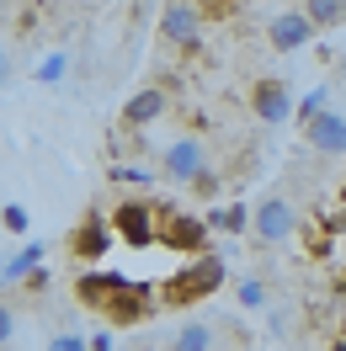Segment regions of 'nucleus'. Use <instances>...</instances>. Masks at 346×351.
<instances>
[{
  "label": "nucleus",
  "mask_w": 346,
  "mask_h": 351,
  "mask_svg": "<svg viewBox=\"0 0 346 351\" xmlns=\"http://www.w3.org/2000/svg\"><path fill=\"white\" fill-rule=\"evenodd\" d=\"M251 234H256V245H266V250H272V245H288L293 234H299V208H293L288 197H277V192L261 197L256 219H251Z\"/></svg>",
  "instance_id": "f257e3e1"
},
{
  "label": "nucleus",
  "mask_w": 346,
  "mask_h": 351,
  "mask_svg": "<svg viewBox=\"0 0 346 351\" xmlns=\"http://www.w3.org/2000/svg\"><path fill=\"white\" fill-rule=\"evenodd\" d=\"M165 213H171V202H123V208H112V229L128 245H150V240H160Z\"/></svg>",
  "instance_id": "f03ea898"
},
{
  "label": "nucleus",
  "mask_w": 346,
  "mask_h": 351,
  "mask_svg": "<svg viewBox=\"0 0 346 351\" xmlns=\"http://www.w3.org/2000/svg\"><path fill=\"white\" fill-rule=\"evenodd\" d=\"M203 171H208V149H203V138H192V133H181V138H171L160 149V176L176 181V186H192Z\"/></svg>",
  "instance_id": "7ed1b4c3"
},
{
  "label": "nucleus",
  "mask_w": 346,
  "mask_h": 351,
  "mask_svg": "<svg viewBox=\"0 0 346 351\" xmlns=\"http://www.w3.org/2000/svg\"><path fill=\"white\" fill-rule=\"evenodd\" d=\"M224 261H218L214 250H203V256H192V266L176 277V287H171V304H192V298H214L218 287H224Z\"/></svg>",
  "instance_id": "20e7f679"
},
{
  "label": "nucleus",
  "mask_w": 346,
  "mask_h": 351,
  "mask_svg": "<svg viewBox=\"0 0 346 351\" xmlns=\"http://www.w3.org/2000/svg\"><path fill=\"white\" fill-rule=\"evenodd\" d=\"M208 219H197V213H187V208H176L171 202V213H165V223H160V245L165 250H181V256H203L208 250Z\"/></svg>",
  "instance_id": "39448f33"
},
{
  "label": "nucleus",
  "mask_w": 346,
  "mask_h": 351,
  "mask_svg": "<svg viewBox=\"0 0 346 351\" xmlns=\"http://www.w3.org/2000/svg\"><path fill=\"white\" fill-rule=\"evenodd\" d=\"M251 112H256V123H266V128H277V123H293V112H299V101H293V90H288V80H277V75H261L256 86H251Z\"/></svg>",
  "instance_id": "423d86ee"
},
{
  "label": "nucleus",
  "mask_w": 346,
  "mask_h": 351,
  "mask_svg": "<svg viewBox=\"0 0 346 351\" xmlns=\"http://www.w3.org/2000/svg\"><path fill=\"white\" fill-rule=\"evenodd\" d=\"M160 38L171 48H197V38H203V5H197V0H165Z\"/></svg>",
  "instance_id": "0eeeda50"
},
{
  "label": "nucleus",
  "mask_w": 346,
  "mask_h": 351,
  "mask_svg": "<svg viewBox=\"0 0 346 351\" xmlns=\"http://www.w3.org/2000/svg\"><path fill=\"white\" fill-rule=\"evenodd\" d=\"M314 32H320V27L309 22L303 5H299V11H277V16L266 22V48H272V53H299Z\"/></svg>",
  "instance_id": "6e6552de"
},
{
  "label": "nucleus",
  "mask_w": 346,
  "mask_h": 351,
  "mask_svg": "<svg viewBox=\"0 0 346 351\" xmlns=\"http://www.w3.org/2000/svg\"><path fill=\"white\" fill-rule=\"evenodd\" d=\"M303 138H309V149L320 160H346V117L341 112L325 107L314 123H303Z\"/></svg>",
  "instance_id": "1a4fd4ad"
},
{
  "label": "nucleus",
  "mask_w": 346,
  "mask_h": 351,
  "mask_svg": "<svg viewBox=\"0 0 346 351\" xmlns=\"http://www.w3.org/2000/svg\"><path fill=\"white\" fill-rule=\"evenodd\" d=\"M165 107H171L165 86H144V90H133L128 101H123V128H128V133H144V128H154V123L165 117Z\"/></svg>",
  "instance_id": "9d476101"
},
{
  "label": "nucleus",
  "mask_w": 346,
  "mask_h": 351,
  "mask_svg": "<svg viewBox=\"0 0 346 351\" xmlns=\"http://www.w3.org/2000/svg\"><path fill=\"white\" fill-rule=\"evenodd\" d=\"M69 250H75V256H86V261H102V256L112 250V229H107V219H102V213H91V219L80 223L75 234H69Z\"/></svg>",
  "instance_id": "9b49d317"
},
{
  "label": "nucleus",
  "mask_w": 346,
  "mask_h": 351,
  "mask_svg": "<svg viewBox=\"0 0 346 351\" xmlns=\"http://www.w3.org/2000/svg\"><path fill=\"white\" fill-rule=\"evenodd\" d=\"M203 219H208V229H218V234H245L251 219H256V208H245V202H214Z\"/></svg>",
  "instance_id": "f8f14e48"
},
{
  "label": "nucleus",
  "mask_w": 346,
  "mask_h": 351,
  "mask_svg": "<svg viewBox=\"0 0 346 351\" xmlns=\"http://www.w3.org/2000/svg\"><path fill=\"white\" fill-rule=\"evenodd\" d=\"M43 250H48L43 240H27L22 250H11V256H5V287H11V282H27V277L43 266Z\"/></svg>",
  "instance_id": "ddd939ff"
},
{
  "label": "nucleus",
  "mask_w": 346,
  "mask_h": 351,
  "mask_svg": "<svg viewBox=\"0 0 346 351\" xmlns=\"http://www.w3.org/2000/svg\"><path fill=\"white\" fill-rule=\"evenodd\" d=\"M171 351H214V325H203V319H192V325L176 330Z\"/></svg>",
  "instance_id": "4468645a"
},
{
  "label": "nucleus",
  "mask_w": 346,
  "mask_h": 351,
  "mask_svg": "<svg viewBox=\"0 0 346 351\" xmlns=\"http://www.w3.org/2000/svg\"><path fill=\"white\" fill-rule=\"evenodd\" d=\"M303 11H309L314 27H341L346 22V0H303Z\"/></svg>",
  "instance_id": "2eb2a0df"
},
{
  "label": "nucleus",
  "mask_w": 346,
  "mask_h": 351,
  "mask_svg": "<svg viewBox=\"0 0 346 351\" xmlns=\"http://www.w3.org/2000/svg\"><path fill=\"white\" fill-rule=\"evenodd\" d=\"M325 107H330V90H325V86H314V90H309V96L299 101V112H293V123H314V117H320Z\"/></svg>",
  "instance_id": "dca6fc26"
},
{
  "label": "nucleus",
  "mask_w": 346,
  "mask_h": 351,
  "mask_svg": "<svg viewBox=\"0 0 346 351\" xmlns=\"http://www.w3.org/2000/svg\"><path fill=\"white\" fill-rule=\"evenodd\" d=\"M235 298H240V308H266V282L261 277H240Z\"/></svg>",
  "instance_id": "f3484780"
},
{
  "label": "nucleus",
  "mask_w": 346,
  "mask_h": 351,
  "mask_svg": "<svg viewBox=\"0 0 346 351\" xmlns=\"http://www.w3.org/2000/svg\"><path fill=\"white\" fill-rule=\"evenodd\" d=\"M0 223H5V234H27V223H32V219H27V208H22L16 197H5V208H0Z\"/></svg>",
  "instance_id": "a211bd4d"
},
{
  "label": "nucleus",
  "mask_w": 346,
  "mask_h": 351,
  "mask_svg": "<svg viewBox=\"0 0 346 351\" xmlns=\"http://www.w3.org/2000/svg\"><path fill=\"white\" fill-rule=\"evenodd\" d=\"M112 181H128V186H150L154 181V171H144V165H112Z\"/></svg>",
  "instance_id": "6ab92c4d"
},
{
  "label": "nucleus",
  "mask_w": 346,
  "mask_h": 351,
  "mask_svg": "<svg viewBox=\"0 0 346 351\" xmlns=\"http://www.w3.org/2000/svg\"><path fill=\"white\" fill-rule=\"evenodd\" d=\"M16 335H22V325H16V308L5 304V308H0V346L11 351V346H16Z\"/></svg>",
  "instance_id": "aec40b11"
},
{
  "label": "nucleus",
  "mask_w": 346,
  "mask_h": 351,
  "mask_svg": "<svg viewBox=\"0 0 346 351\" xmlns=\"http://www.w3.org/2000/svg\"><path fill=\"white\" fill-rule=\"evenodd\" d=\"M65 69H69V59H65V53H48V59H43V69H38V80H43V86H59V75H65Z\"/></svg>",
  "instance_id": "412c9836"
},
{
  "label": "nucleus",
  "mask_w": 346,
  "mask_h": 351,
  "mask_svg": "<svg viewBox=\"0 0 346 351\" xmlns=\"http://www.w3.org/2000/svg\"><path fill=\"white\" fill-rule=\"evenodd\" d=\"M48 351H91V341H86V335H54Z\"/></svg>",
  "instance_id": "4be33fe9"
},
{
  "label": "nucleus",
  "mask_w": 346,
  "mask_h": 351,
  "mask_svg": "<svg viewBox=\"0 0 346 351\" xmlns=\"http://www.w3.org/2000/svg\"><path fill=\"white\" fill-rule=\"evenodd\" d=\"M192 192H197V197H218V176H214V171H203V176L192 181Z\"/></svg>",
  "instance_id": "5701e85b"
},
{
  "label": "nucleus",
  "mask_w": 346,
  "mask_h": 351,
  "mask_svg": "<svg viewBox=\"0 0 346 351\" xmlns=\"http://www.w3.org/2000/svg\"><path fill=\"white\" fill-rule=\"evenodd\" d=\"M197 5H203V16H229L240 0H197Z\"/></svg>",
  "instance_id": "b1692460"
},
{
  "label": "nucleus",
  "mask_w": 346,
  "mask_h": 351,
  "mask_svg": "<svg viewBox=\"0 0 346 351\" xmlns=\"http://www.w3.org/2000/svg\"><path fill=\"white\" fill-rule=\"evenodd\" d=\"M91 351H112V335L102 330V335H91Z\"/></svg>",
  "instance_id": "393cba45"
},
{
  "label": "nucleus",
  "mask_w": 346,
  "mask_h": 351,
  "mask_svg": "<svg viewBox=\"0 0 346 351\" xmlns=\"http://www.w3.org/2000/svg\"><path fill=\"white\" fill-rule=\"evenodd\" d=\"M341 223H346V219H341Z\"/></svg>",
  "instance_id": "a878e982"
}]
</instances>
